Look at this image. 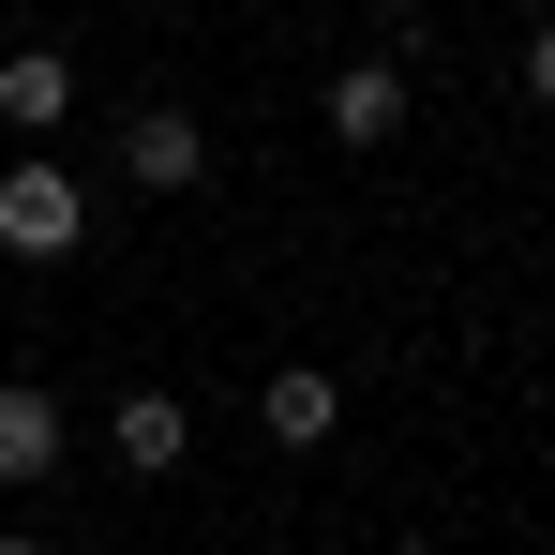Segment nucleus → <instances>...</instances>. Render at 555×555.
Listing matches in <instances>:
<instances>
[{"mask_svg":"<svg viewBox=\"0 0 555 555\" xmlns=\"http://www.w3.org/2000/svg\"><path fill=\"white\" fill-rule=\"evenodd\" d=\"M76 241H91L76 166H0V256H76Z\"/></svg>","mask_w":555,"mask_h":555,"instance_id":"1","label":"nucleus"},{"mask_svg":"<svg viewBox=\"0 0 555 555\" xmlns=\"http://www.w3.org/2000/svg\"><path fill=\"white\" fill-rule=\"evenodd\" d=\"M120 181H135V195H195V181H210L195 105H135V120H120Z\"/></svg>","mask_w":555,"mask_h":555,"instance_id":"2","label":"nucleus"},{"mask_svg":"<svg viewBox=\"0 0 555 555\" xmlns=\"http://www.w3.org/2000/svg\"><path fill=\"white\" fill-rule=\"evenodd\" d=\"M105 451L135 465V480H166V465L195 451V405L181 390H120V405H105Z\"/></svg>","mask_w":555,"mask_h":555,"instance_id":"3","label":"nucleus"},{"mask_svg":"<svg viewBox=\"0 0 555 555\" xmlns=\"http://www.w3.org/2000/svg\"><path fill=\"white\" fill-rule=\"evenodd\" d=\"M256 421H271V451H331V436H346V390H331V361H285L271 390H256Z\"/></svg>","mask_w":555,"mask_h":555,"instance_id":"4","label":"nucleus"},{"mask_svg":"<svg viewBox=\"0 0 555 555\" xmlns=\"http://www.w3.org/2000/svg\"><path fill=\"white\" fill-rule=\"evenodd\" d=\"M331 135H346V151H390V135H405V61H346V76H331Z\"/></svg>","mask_w":555,"mask_h":555,"instance_id":"5","label":"nucleus"},{"mask_svg":"<svg viewBox=\"0 0 555 555\" xmlns=\"http://www.w3.org/2000/svg\"><path fill=\"white\" fill-rule=\"evenodd\" d=\"M61 436H76V421H61V390L0 375V480H46V465H61Z\"/></svg>","mask_w":555,"mask_h":555,"instance_id":"6","label":"nucleus"},{"mask_svg":"<svg viewBox=\"0 0 555 555\" xmlns=\"http://www.w3.org/2000/svg\"><path fill=\"white\" fill-rule=\"evenodd\" d=\"M61 105H76V61H61V46H15V61H0V120H15V135H61Z\"/></svg>","mask_w":555,"mask_h":555,"instance_id":"7","label":"nucleus"},{"mask_svg":"<svg viewBox=\"0 0 555 555\" xmlns=\"http://www.w3.org/2000/svg\"><path fill=\"white\" fill-rule=\"evenodd\" d=\"M526 105H541V120H555V15H541V30H526Z\"/></svg>","mask_w":555,"mask_h":555,"instance_id":"8","label":"nucleus"},{"mask_svg":"<svg viewBox=\"0 0 555 555\" xmlns=\"http://www.w3.org/2000/svg\"><path fill=\"white\" fill-rule=\"evenodd\" d=\"M0 555H46V541H0Z\"/></svg>","mask_w":555,"mask_h":555,"instance_id":"9","label":"nucleus"}]
</instances>
